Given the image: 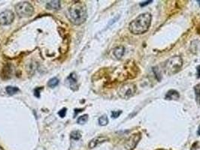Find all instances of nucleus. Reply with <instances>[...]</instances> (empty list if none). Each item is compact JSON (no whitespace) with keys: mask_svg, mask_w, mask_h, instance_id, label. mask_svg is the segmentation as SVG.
Wrapping results in <instances>:
<instances>
[{"mask_svg":"<svg viewBox=\"0 0 200 150\" xmlns=\"http://www.w3.org/2000/svg\"><path fill=\"white\" fill-rule=\"evenodd\" d=\"M151 20L152 15L150 13H143L129 23V30L133 35H142L148 31Z\"/></svg>","mask_w":200,"mask_h":150,"instance_id":"nucleus-1","label":"nucleus"},{"mask_svg":"<svg viewBox=\"0 0 200 150\" xmlns=\"http://www.w3.org/2000/svg\"><path fill=\"white\" fill-rule=\"evenodd\" d=\"M70 20L75 25H81L84 23L87 17L86 9L81 3H75L69 10Z\"/></svg>","mask_w":200,"mask_h":150,"instance_id":"nucleus-2","label":"nucleus"},{"mask_svg":"<svg viewBox=\"0 0 200 150\" xmlns=\"http://www.w3.org/2000/svg\"><path fill=\"white\" fill-rule=\"evenodd\" d=\"M183 66V59L181 56H174L167 59L164 63L165 72L168 75H173L178 73Z\"/></svg>","mask_w":200,"mask_h":150,"instance_id":"nucleus-3","label":"nucleus"},{"mask_svg":"<svg viewBox=\"0 0 200 150\" xmlns=\"http://www.w3.org/2000/svg\"><path fill=\"white\" fill-rule=\"evenodd\" d=\"M136 92V86L133 83H126L123 84L118 90V95L120 98L125 100L129 99Z\"/></svg>","mask_w":200,"mask_h":150,"instance_id":"nucleus-4","label":"nucleus"},{"mask_svg":"<svg viewBox=\"0 0 200 150\" xmlns=\"http://www.w3.org/2000/svg\"><path fill=\"white\" fill-rule=\"evenodd\" d=\"M16 12L20 17H29L33 14L34 8L27 2H20L15 7Z\"/></svg>","mask_w":200,"mask_h":150,"instance_id":"nucleus-5","label":"nucleus"},{"mask_svg":"<svg viewBox=\"0 0 200 150\" xmlns=\"http://www.w3.org/2000/svg\"><path fill=\"white\" fill-rule=\"evenodd\" d=\"M141 138V133H135L132 134L129 138L126 140V143H125V147L126 149L128 150H133L136 147V146L139 143V142L140 141Z\"/></svg>","mask_w":200,"mask_h":150,"instance_id":"nucleus-6","label":"nucleus"},{"mask_svg":"<svg viewBox=\"0 0 200 150\" xmlns=\"http://www.w3.org/2000/svg\"><path fill=\"white\" fill-rule=\"evenodd\" d=\"M15 20V14L13 11L6 10L0 13V25H10Z\"/></svg>","mask_w":200,"mask_h":150,"instance_id":"nucleus-7","label":"nucleus"},{"mask_svg":"<svg viewBox=\"0 0 200 150\" xmlns=\"http://www.w3.org/2000/svg\"><path fill=\"white\" fill-rule=\"evenodd\" d=\"M108 138H106V137H103V136H99V137L93 138V140H91L90 142L89 143V148H95V147H96L98 145L104 142L108 141Z\"/></svg>","mask_w":200,"mask_h":150,"instance_id":"nucleus-8","label":"nucleus"},{"mask_svg":"<svg viewBox=\"0 0 200 150\" xmlns=\"http://www.w3.org/2000/svg\"><path fill=\"white\" fill-rule=\"evenodd\" d=\"M179 98H180V95H179L178 92L174 89H171L168 91L166 96H165L166 100H177Z\"/></svg>","mask_w":200,"mask_h":150,"instance_id":"nucleus-9","label":"nucleus"},{"mask_svg":"<svg viewBox=\"0 0 200 150\" xmlns=\"http://www.w3.org/2000/svg\"><path fill=\"white\" fill-rule=\"evenodd\" d=\"M113 53H114V55L116 58L117 59H120L122 58L123 56V55H124V53H125L124 47H123V46L117 47L114 49Z\"/></svg>","mask_w":200,"mask_h":150,"instance_id":"nucleus-10","label":"nucleus"},{"mask_svg":"<svg viewBox=\"0 0 200 150\" xmlns=\"http://www.w3.org/2000/svg\"><path fill=\"white\" fill-rule=\"evenodd\" d=\"M13 72V69L11 68L10 65H7L5 67L3 68V71H2V76H4V79H9L11 77V74H12Z\"/></svg>","mask_w":200,"mask_h":150,"instance_id":"nucleus-11","label":"nucleus"},{"mask_svg":"<svg viewBox=\"0 0 200 150\" xmlns=\"http://www.w3.org/2000/svg\"><path fill=\"white\" fill-rule=\"evenodd\" d=\"M46 7L49 10H58L60 8V2L57 1V0L51 1L47 4Z\"/></svg>","mask_w":200,"mask_h":150,"instance_id":"nucleus-12","label":"nucleus"},{"mask_svg":"<svg viewBox=\"0 0 200 150\" xmlns=\"http://www.w3.org/2000/svg\"><path fill=\"white\" fill-rule=\"evenodd\" d=\"M5 90H6L7 93L9 94V95H15L17 92H19V89H18V88L15 87V86H7Z\"/></svg>","mask_w":200,"mask_h":150,"instance_id":"nucleus-13","label":"nucleus"},{"mask_svg":"<svg viewBox=\"0 0 200 150\" xmlns=\"http://www.w3.org/2000/svg\"><path fill=\"white\" fill-rule=\"evenodd\" d=\"M194 92H195V98L196 101L199 106H200V87L199 86H196L194 87Z\"/></svg>","mask_w":200,"mask_h":150,"instance_id":"nucleus-14","label":"nucleus"},{"mask_svg":"<svg viewBox=\"0 0 200 150\" xmlns=\"http://www.w3.org/2000/svg\"><path fill=\"white\" fill-rule=\"evenodd\" d=\"M67 81L70 84V86H73V85H76L77 84V78L75 74H71L70 76L68 77Z\"/></svg>","mask_w":200,"mask_h":150,"instance_id":"nucleus-15","label":"nucleus"},{"mask_svg":"<svg viewBox=\"0 0 200 150\" xmlns=\"http://www.w3.org/2000/svg\"><path fill=\"white\" fill-rule=\"evenodd\" d=\"M99 124L101 126H105L108 124V119L106 115L102 116L99 119Z\"/></svg>","mask_w":200,"mask_h":150,"instance_id":"nucleus-16","label":"nucleus"},{"mask_svg":"<svg viewBox=\"0 0 200 150\" xmlns=\"http://www.w3.org/2000/svg\"><path fill=\"white\" fill-rule=\"evenodd\" d=\"M58 84H59V80L57 79V77L51 78V79L48 81V86L49 87H51V88L55 87V86H57Z\"/></svg>","mask_w":200,"mask_h":150,"instance_id":"nucleus-17","label":"nucleus"},{"mask_svg":"<svg viewBox=\"0 0 200 150\" xmlns=\"http://www.w3.org/2000/svg\"><path fill=\"white\" fill-rule=\"evenodd\" d=\"M71 138L75 140H80L81 138V134L79 131H73L71 133Z\"/></svg>","mask_w":200,"mask_h":150,"instance_id":"nucleus-18","label":"nucleus"},{"mask_svg":"<svg viewBox=\"0 0 200 150\" xmlns=\"http://www.w3.org/2000/svg\"><path fill=\"white\" fill-rule=\"evenodd\" d=\"M87 121H88V115L85 114L79 117L77 120V122L80 125H83V124H85Z\"/></svg>","mask_w":200,"mask_h":150,"instance_id":"nucleus-19","label":"nucleus"},{"mask_svg":"<svg viewBox=\"0 0 200 150\" xmlns=\"http://www.w3.org/2000/svg\"><path fill=\"white\" fill-rule=\"evenodd\" d=\"M122 113V111H112V117L113 119H116L120 116V114Z\"/></svg>","mask_w":200,"mask_h":150,"instance_id":"nucleus-20","label":"nucleus"},{"mask_svg":"<svg viewBox=\"0 0 200 150\" xmlns=\"http://www.w3.org/2000/svg\"><path fill=\"white\" fill-rule=\"evenodd\" d=\"M66 111H67V109L63 108L58 112V114H59V116L61 117V118H63V117H65V114H66Z\"/></svg>","mask_w":200,"mask_h":150,"instance_id":"nucleus-21","label":"nucleus"},{"mask_svg":"<svg viewBox=\"0 0 200 150\" xmlns=\"http://www.w3.org/2000/svg\"><path fill=\"white\" fill-rule=\"evenodd\" d=\"M41 89H42V87H40V88H37V89H35V96H36L37 98H39L40 97V93H39V91H40Z\"/></svg>","mask_w":200,"mask_h":150,"instance_id":"nucleus-22","label":"nucleus"},{"mask_svg":"<svg viewBox=\"0 0 200 150\" xmlns=\"http://www.w3.org/2000/svg\"><path fill=\"white\" fill-rule=\"evenodd\" d=\"M151 2H153V1H152V0H150V1H146V2H141V3H140V6H141V7L145 6V5H149L150 3H151Z\"/></svg>","mask_w":200,"mask_h":150,"instance_id":"nucleus-23","label":"nucleus"},{"mask_svg":"<svg viewBox=\"0 0 200 150\" xmlns=\"http://www.w3.org/2000/svg\"><path fill=\"white\" fill-rule=\"evenodd\" d=\"M197 71H198V78H199L200 77V65H199V66H197Z\"/></svg>","mask_w":200,"mask_h":150,"instance_id":"nucleus-24","label":"nucleus"},{"mask_svg":"<svg viewBox=\"0 0 200 150\" xmlns=\"http://www.w3.org/2000/svg\"><path fill=\"white\" fill-rule=\"evenodd\" d=\"M75 115L77 114V113H80V112H81V111H83V109H78V110H75Z\"/></svg>","mask_w":200,"mask_h":150,"instance_id":"nucleus-25","label":"nucleus"},{"mask_svg":"<svg viewBox=\"0 0 200 150\" xmlns=\"http://www.w3.org/2000/svg\"><path fill=\"white\" fill-rule=\"evenodd\" d=\"M197 134H198L199 136H200V125H199V126L198 131H197Z\"/></svg>","mask_w":200,"mask_h":150,"instance_id":"nucleus-26","label":"nucleus"},{"mask_svg":"<svg viewBox=\"0 0 200 150\" xmlns=\"http://www.w3.org/2000/svg\"><path fill=\"white\" fill-rule=\"evenodd\" d=\"M197 2H199V4L200 5V1H199V0H198V1H197Z\"/></svg>","mask_w":200,"mask_h":150,"instance_id":"nucleus-27","label":"nucleus"},{"mask_svg":"<svg viewBox=\"0 0 200 150\" xmlns=\"http://www.w3.org/2000/svg\"><path fill=\"white\" fill-rule=\"evenodd\" d=\"M0 150H3V149H2V147H0Z\"/></svg>","mask_w":200,"mask_h":150,"instance_id":"nucleus-28","label":"nucleus"}]
</instances>
